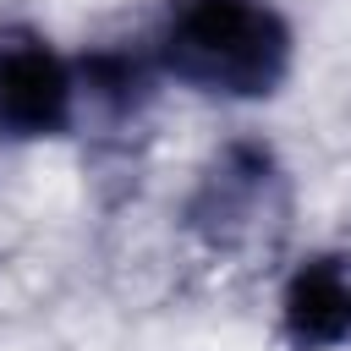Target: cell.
<instances>
[{"mask_svg":"<svg viewBox=\"0 0 351 351\" xmlns=\"http://www.w3.org/2000/svg\"><path fill=\"white\" fill-rule=\"evenodd\" d=\"M285 214H291V186L274 148L241 137V143H225L203 165L181 219L208 252L241 258V252L274 247L285 230Z\"/></svg>","mask_w":351,"mask_h":351,"instance_id":"2","label":"cell"},{"mask_svg":"<svg viewBox=\"0 0 351 351\" xmlns=\"http://www.w3.org/2000/svg\"><path fill=\"white\" fill-rule=\"evenodd\" d=\"M154 60L214 99H269L291 77V22L269 0H165Z\"/></svg>","mask_w":351,"mask_h":351,"instance_id":"1","label":"cell"},{"mask_svg":"<svg viewBox=\"0 0 351 351\" xmlns=\"http://www.w3.org/2000/svg\"><path fill=\"white\" fill-rule=\"evenodd\" d=\"M280 329L296 351H329L351 340V247L313 252L280 291Z\"/></svg>","mask_w":351,"mask_h":351,"instance_id":"4","label":"cell"},{"mask_svg":"<svg viewBox=\"0 0 351 351\" xmlns=\"http://www.w3.org/2000/svg\"><path fill=\"white\" fill-rule=\"evenodd\" d=\"M77 121V66L33 27H0V137H60Z\"/></svg>","mask_w":351,"mask_h":351,"instance_id":"3","label":"cell"}]
</instances>
